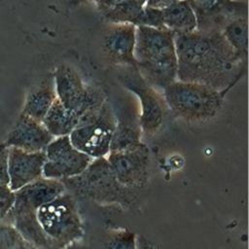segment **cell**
Returning a JSON list of instances; mask_svg holds the SVG:
<instances>
[{
    "label": "cell",
    "instance_id": "6da1fadb",
    "mask_svg": "<svg viewBox=\"0 0 249 249\" xmlns=\"http://www.w3.org/2000/svg\"><path fill=\"white\" fill-rule=\"evenodd\" d=\"M177 80L208 86L225 94L246 72L247 62L234 53L221 31L174 35Z\"/></svg>",
    "mask_w": 249,
    "mask_h": 249
},
{
    "label": "cell",
    "instance_id": "7a4b0ae2",
    "mask_svg": "<svg viewBox=\"0 0 249 249\" xmlns=\"http://www.w3.org/2000/svg\"><path fill=\"white\" fill-rule=\"evenodd\" d=\"M134 58L142 78L157 90L162 91L177 80V55L170 31L136 26Z\"/></svg>",
    "mask_w": 249,
    "mask_h": 249
},
{
    "label": "cell",
    "instance_id": "3957f363",
    "mask_svg": "<svg viewBox=\"0 0 249 249\" xmlns=\"http://www.w3.org/2000/svg\"><path fill=\"white\" fill-rule=\"evenodd\" d=\"M61 182L66 190L100 204L129 207L137 198L133 189L122 185L117 180L106 157L92 159L81 174Z\"/></svg>",
    "mask_w": 249,
    "mask_h": 249
},
{
    "label": "cell",
    "instance_id": "277c9868",
    "mask_svg": "<svg viewBox=\"0 0 249 249\" xmlns=\"http://www.w3.org/2000/svg\"><path fill=\"white\" fill-rule=\"evenodd\" d=\"M167 108L190 123L213 119L221 110L225 93L208 86L176 80L161 91Z\"/></svg>",
    "mask_w": 249,
    "mask_h": 249
},
{
    "label": "cell",
    "instance_id": "5b68a950",
    "mask_svg": "<svg viewBox=\"0 0 249 249\" xmlns=\"http://www.w3.org/2000/svg\"><path fill=\"white\" fill-rule=\"evenodd\" d=\"M36 216L51 245L63 247L84 235L76 200L66 191L41 205L36 211Z\"/></svg>",
    "mask_w": 249,
    "mask_h": 249
},
{
    "label": "cell",
    "instance_id": "8992f818",
    "mask_svg": "<svg viewBox=\"0 0 249 249\" xmlns=\"http://www.w3.org/2000/svg\"><path fill=\"white\" fill-rule=\"evenodd\" d=\"M115 125V114L105 100L80 117L69 138L77 150L91 159L106 157L110 152Z\"/></svg>",
    "mask_w": 249,
    "mask_h": 249
},
{
    "label": "cell",
    "instance_id": "52a82bcc",
    "mask_svg": "<svg viewBox=\"0 0 249 249\" xmlns=\"http://www.w3.org/2000/svg\"><path fill=\"white\" fill-rule=\"evenodd\" d=\"M53 80L56 98L67 110L79 117L106 100L101 89L86 84L77 70L70 65H58Z\"/></svg>",
    "mask_w": 249,
    "mask_h": 249
},
{
    "label": "cell",
    "instance_id": "ba28073f",
    "mask_svg": "<svg viewBox=\"0 0 249 249\" xmlns=\"http://www.w3.org/2000/svg\"><path fill=\"white\" fill-rule=\"evenodd\" d=\"M123 68L124 71L119 75V80L127 90L137 96L140 103V128L144 134L152 135L164 122L167 106L163 96L142 78L136 66Z\"/></svg>",
    "mask_w": 249,
    "mask_h": 249
},
{
    "label": "cell",
    "instance_id": "9c48e42d",
    "mask_svg": "<svg viewBox=\"0 0 249 249\" xmlns=\"http://www.w3.org/2000/svg\"><path fill=\"white\" fill-rule=\"evenodd\" d=\"M45 155L43 177L59 181L81 174L92 160L73 146L69 135L53 137L46 147Z\"/></svg>",
    "mask_w": 249,
    "mask_h": 249
},
{
    "label": "cell",
    "instance_id": "30bf717a",
    "mask_svg": "<svg viewBox=\"0 0 249 249\" xmlns=\"http://www.w3.org/2000/svg\"><path fill=\"white\" fill-rule=\"evenodd\" d=\"M107 161L117 180L124 186L136 190L147 185L150 175V149L140 143L134 147L109 152Z\"/></svg>",
    "mask_w": 249,
    "mask_h": 249
},
{
    "label": "cell",
    "instance_id": "8fae6325",
    "mask_svg": "<svg viewBox=\"0 0 249 249\" xmlns=\"http://www.w3.org/2000/svg\"><path fill=\"white\" fill-rule=\"evenodd\" d=\"M198 31H221L231 19L247 16L246 0H189Z\"/></svg>",
    "mask_w": 249,
    "mask_h": 249
},
{
    "label": "cell",
    "instance_id": "7c38bea8",
    "mask_svg": "<svg viewBox=\"0 0 249 249\" xmlns=\"http://www.w3.org/2000/svg\"><path fill=\"white\" fill-rule=\"evenodd\" d=\"M45 161V151L27 152L18 148L8 147L10 190L16 192L25 185L43 177Z\"/></svg>",
    "mask_w": 249,
    "mask_h": 249
},
{
    "label": "cell",
    "instance_id": "4fadbf2b",
    "mask_svg": "<svg viewBox=\"0 0 249 249\" xmlns=\"http://www.w3.org/2000/svg\"><path fill=\"white\" fill-rule=\"evenodd\" d=\"M136 26L131 23H111L102 39V50L108 60L117 66H136L134 58Z\"/></svg>",
    "mask_w": 249,
    "mask_h": 249
},
{
    "label": "cell",
    "instance_id": "5bb4252c",
    "mask_svg": "<svg viewBox=\"0 0 249 249\" xmlns=\"http://www.w3.org/2000/svg\"><path fill=\"white\" fill-rule=\"evenodd\" d=\"M53 136L38 122L22 113L16 121L4 142L8 147L18 148L27 152L45 151Z\"/></svg>",
    "mask_w": 249,
    "mask_h": 249
},
{
    "label": "cell",
    "instance_id": "9a60e30c",
    "mask_svg": "<svg viewBox=\"0 0 249 249\" xmlns=\"http://www.w3.org/2000/svg\"><path fill=\"white\" fill-rule=\"evenodd\" d=\"M66 191L64 184L59 180L41 177L15 193V202L13 206L37 209Z\"/></svg>",
    "mask_w": 249,
    "mask_h": 249
},
{
    "label": "cell",
    "instance_id": "2e32d148",
    "mask_svg": "<svg viewBox=\"0 0 249 249\" xmlns=\"http://www.w3.org/2000/svg\"><path fill=\"white\" fill-rule=\"evenodd\" d=\"M99 14L109 23H136L145 4L141 0H94Z\"/></svg>",
    "mask_w": 249,
    "mask_h": 249
},
{
    "label": "cell",
    "instance_id": "e0dca14e",
    "mask_svg": "<svg viewBox=\"0 0 249 249\" xmlns=\"http://www.w3.org/2000/svg\"><path fill=\"white\" fill-rule=\"evenodd\" d=\"M164 29L173 35L187 34L196 29V18L189 0H176L161 9Z\"/></svg>",
    "mask_w": 249,
    "mask_h": 249
},
{
    "label": "cell",
    "instance_id": "ac0fdd59",
    "mask_svg": "<svg viewBox=\"0 0 249 249\" xmlns=\"http://www.w3.org/2000/svg\"><path fill=\"white\" fill-rule=\"evenodd\" d=\"M7 215L11 217L14 228L25 240L42 249L51 245L39 225L35 210L13 206Z\"/></svg>",
    "mask_w": 249,
    "mask_h": 249
},
{
    "label": "cell",
    "instance_id": "d6986e66",
    "mask_svg": "<svg viewBox=\"0 0 249 249\" xmlns=\"http://www.w3.org/2000/svg\"><path fill=\"white\" fill-rule=\"evenodd\" d=\"M55 98L53 80L42 81L27 93L21 113L42 123Z\"/></svg>",
    "mask_w": 249,
    "mask_h": 249
},
{
    "label": "cell",
    "instance_id": "ffe728a7",
    "mask_svg": "<svg viewBox=\"0 0 249 249\" xmlns=\"http://www.w3.org/2000/svg\"><path fill=\"white\" fill-rule=\"evenodd\" d=\"M80 117L67 110L60 101L55 98L45 118L42 121L46 129L53 136L69 135L79 122Z\"/></svg>",
    "mask_w": 249,
    "mask_h": 249
},
{
    "label": "cell",
    "instance_id": "44dd1931",
    "mask_svg": "<svg viewBox=\"0 0 249 249\" xmlns=\"http://www.w3.org/2000/svg\"><path fill=\"white\" fill-rule=\"evenodd\" d=\"M142 130L139 125V122L124 116L117 120L113 132L110 152H116L125 150L134 147L141 143Z\"/></svg>",
    "mask_w": 249,
    "mask_h": 249
},
{
    "label": "cell",
    "instance_id": "7402d4cb",
    "mask_svg": "<svg viewBox=\"0 0 249 249\" xmlns=\"http://www.w3.org/2000/svg\"><path fill=\"white\" fill-rule=\"evenodd\" d=\"M226 41L240 59L247 62L248 55V20L247 16L229 21L221 30Z\"/></svg>",
    "mask_w": 249,
    "mask_h": 249
},
{
    "label": "cell",
    "instance_id": "603a6c76",
    "mask_svg": "<svg viewBox=\"0 0 249 249\" xmlns=\"http://www.w3.org/2000/svg\"><path fill=\"white\" fill-rule=\"evenodd\" d=\"M136 234L127 229L112 231L104 242L103 249H135Z\"/></svg>",
    "mask_w": 249,
    "mask_h": 249
},
{
    "label": "cell",
    "instance_id": "cb8c5ba5",
    "mask_svg": "<svg viewBox=\"0 0 249 249\" xmlns=\"http://www.w3.org/2000/svg\"><path fill=\"white\" fill-rule=\"evenodd\" d=\"M139 25L164 29L163 23H162L161 9L152 8L145 5L140 17L138 18L135 23V26H139Z\"/></svg>",
    "mask_w": 249,
    "mask_h": 249
},
{
    "label": "cell",
    "instance_id": "d4e9b609",
    "mask_svg": "<svg viewBox=\"0 0 249 249\" xmlns=\"http://www.w3.org/2000/svg\"><path fill=\"white\" fill-rule=\"evenodd\" d=\"M20 236L14 227L0 223V249H13Z\"/></svg>",
    "mask_w": 249,
    "mask_h": 249
},
{
    "label": "cell",
    "instance_id": "484cf974",
    "mask_svg": "<svg viewBox=\"0 0 249 249\" xmlns=\"http://www.w3.org/2000/svg\"><path fill=\"white\" fill-rule=\"evenodd\" d=\"M0 187H9L8 146L0 143Z\"/></svg>",
    "mask_w": 249,
    "mask_h": 249
},
{
    "label": "cell",
    "instance_id": "4316f807",
    "mask_svg": "<svg viewBox=\"0 0 249 249\" xmlns=\"http://www.w3.org/2000/svg\"><path fill=\"white\" fill-rule=\"evenodd\" d=\"M135 249H161L153 241L144 235H136V248Z\"/></svg>",
    "mask_w": 249,
    "mask_h": 249
},
{
    "label": "cell",
    "instance_id": "83f0119b",
    "mask_svg": "<svg viewBox=\"0 0 249 249\" xmlns=\"http://www.w3.org/2000/svg\"><path fill=\"white\" fill-rule=\"evenodd\" d=\"M176 0H148L146 2V6L157 8V9H163L174 3Z\"/></svg>",
    "mask_w": 249,
    "mask_h": 249
},
{
    "label": "cell",
    "instance_id": "f1b7e54d",
    "mask_svg": "<svg viewBox=\"0 0 249 249\" xmlns=\"http://www.w3.org/2000/svg\"><path fill=\"white\" fill-rule=\"evenodd\" d=\"M13 249H42L35 244L25 240L22 236L19 237V239L17 241V243L14 245Z\"/></svg>",
    "mask_w": 249,
    "mask_h": 249
},
{
    "label": "cell",
    "instance_id": "f546056e",
    "mask_svg": "<svg viewBox=\"0 0 249 249\" xmlns=\"http://www.w3.org/2000/svg\"><path fill=\"white\" fill-rule=\"evenodd\" d=\"M141 1H142V2H143V3H144V4H146V2H147V1H148V0H141Z\"/></svg>",
    "mask_w": 249,
    "mask_h": 249
}]
</instances>
